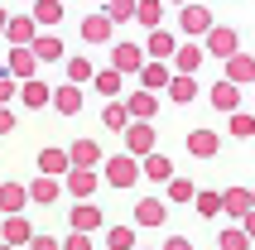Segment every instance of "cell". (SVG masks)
I'll use <instances>...</instances> for the list:
<instances>
[{"label": "cell", "mask_w": 255, "mask_h": 250, "mask_svg": "<svg viewBox=\"0 0 255 250\" xmlns=\"http://www.w3.org/2000/svg\"><path fill=\"white\" fill-rule=\"evenodd\" d=\"M126 144H130V154H154V130L149 125H126Z\"/></svg>", "instance_id": "7"}, {"label": "cell", "mask_w": 255, "mask_h": 250, "mask_svg": "<svg viewBox=\"0 0 255 250\" xmlns=\"http://www.w3.org/2000/svg\"><path fill=\"white\" fill-rule=\"evenodd\" d=\"M111 63H116V72H135V68H144V63H140V48H135V43H121V48L111 53Z\"/></svg>", "instance_id": "15"}, {"label": "cell", "mask_w": 255, "mask_h": 250, "mask_svg": "<svg viewBox=\"0 0 255 250\" xmlns=\"http://www.w3.org/2000/svg\"><path fill=\"white\" fill-rule=\"evenodd\" d=\"M212 106L217 111H236V82H217L212 87Z\"/></svg>", "instance_id": "24"}, {"label": "cell", "mask_w": 255, "mask_h": 250, "mask_svg": "<svg viewBox=\"0 0 255 250\" xmlns=\"http://www.w3.org/2000/svg\"><path fill=\"white\" fill-rule=\"evenodd\" d=\"M24 202H29V188H19V183H0V212H5V217L24 212Z\"/></svg>", "instance_id": "4"}, {"label": "cell", "mask_w": 255, "mask_h": 250, "mask_svg": "<svg viewBox=\"0 0 255 250\" xmlns=\"http://www.w3.org/2000/svg\"><path fill=\"white\" fill-rule=\"evenodd\" d=\"M169 97H173V101H193V97H198V82H193L188 72H178V77L169 82Z\"/></svg>", "instance_id": "23"}, {"label": "cell", "mask_w": 255, "mask_h": 250, "mask_svg": "<svg viewBox=\"0 0 255 250\" xmlns=\"http://www.w3.org/2000/svg\"><path fill=\"white\" fill-rule=\"evenodd\" d=\"M68 159H72V168H92V164L101 159V149L92 144V139H77V144L68 149Z\"/></svg>", "instance_id": "12"}, {"label": "cell", "mask_w": 255, "mask_h": 250, "mask_svg": "<svg viewBox=\"0 0 255 250\" xmlns=\"http://www.w3.org/2000/svg\"><path fill=\"white\" fill-rule=\"evenodd\" d=\"M53 106L63 116H77V111H82V92H77V87H58V92H53Z\"/></svg>", "instance_id": "14"}, {"label": "cell", "mask_w": 255, "mask_h": 250, "mask_svg": "<svg viewBox=\"0 0 255 250\" xmlns=\"http://www.w3.org/2000/svg\"><path fill=\"white\" fill-rule=\"evenodd\" d=\"M82 39L87 43H106L111 39V14H87L82 19Z\"/></svg>", "instance_id": "6"}, {"label": "cell", "mask_w": 255, "mask_h": 250, "mask_svg": "<svg viewBox=\"0 0 255 250\" xmlns=\"http://www.w3.org/2000/svg\"><path fill=\"white\" fill-rule=\"evenodd\" d=\"M58 197V183L48 178V173H43L39 183H29V202H43V207H48V202H53Z\"/></svg>", "instance_id": "21"}, {"label": "cell", "mask_w": 255, "mask_h": 250, "mask_svg": "<svg viewBox=\"0 0 255 250\" xmlns=\"http://www.w3.org/2000/svg\"><path fill=\"white\" fill-rule=\"evenodd\" d=\"M92 188H97V173L92 168H72L68 173V193L72 197H92Z\"/></svg>", "instance_id": "11"}, {"label": "cell", "mask_w": 255, "mask_h": 250, "mask_svg": "<svg viewBox=\"0 0 255 250\" xmlns=\"http://www.w3.org/2000/svg\"><path fill=\"white\" fill-rule=\"evenodd\" d=\"M207 53L231 58V53H236V34H231V29H207Z\"/></svg>", "instance_id": "8"}, {"label": "cell", "mask_w": 255, "mask_h": 250, "mask_svg": "<svg viewBox=\"0 0 255 250\" xmlns=\"http://www.w3.org/2000/svg\"><path fill=\"white\" fill-rule=\"evenodd\" d=\"M251 212H255V193H251Z\"/></svg>", "instance_id": "49"}, {"label": "cell", "mask_w": 255, "mask_h": 250, "mask_svg": "<svg viewBox=\"0 0 255 250\" xmlns=\"http://www.w3.org/2000/svg\"><path fill=\"white\" fill-rule=\"evenodd\" d=\"M227 82H255V63L246 53H231L227 58Z\"/></svg>", "instance_id": "9"}, {"label": "cell", "mask_w": 255, "mask_h": 250, "mask_svg": "<svg viewBox=\"0 0 255 250\" xmlns=\"http://www.w3.org/2000/svg\"><path fill=\"white\" fill-rule=\"evenodd\" d=\"M10 130H14V116L5 111V106H0V135H10Z\"/></svg>", "instance_id": "44"}, {"label": "cell", "mask_w": 255, "mask_h": 250, "mask_svg": "<svg viewBox=\"0 0 255 250\" xmlns=\"http://www.w3.org/2000/svg\"><path fill=\"white\" fill-rule=\"evenodd\" d=\"M159 14H164V0H140V5H135V19L149 24V29H159Z\"/></svg>", "instance_id": "22"}, {"label": "cell", "mask_w": 255, "mask_h": 250, "mask_svg": "<svg viewBox=\"0 0 255 250\" xmlns=\"http://www.w3.org/2000/svg\"><path fill=\"white\" fill-rule=\"evenodd\" d=\"M169 159H164V154H149V159H144V173H149V178H169Z\"/></svg>", "instance_id": "32"}, {"label": "cell", "mask_w": 255, "mask_h": 250, "mask_svg": "<svg viewBox=\"0 0 255 250\" xmlns=\"http://www.w3.org/2000/svg\"><path fill=\"white\" fill-rule=\"evenodd\" d=\"M29 48H34V58H48V63H53V58H63V39H53V34H39Z\"/></svg>", "instance_id": "20"}, {"label": "cell", "mask_w": 255, "mask_h": 250, "mask_svg": "<svg viewBox=\"0 0 255 250\" xmlns=\"http://www.w3.org/2000/svg\"><path fill=\"white\" fill-rule=\"evenodd\" d=\"M169 197H173V202H188V197H198V193H193V183L178 178V183H169Z\"/></svg>", "instance_id": "40"}, {"label": "cell", "mask_w": 255, "mask_h": 250, "mask_svg": "<svg viewBox=\"0 0 255 250\" xmlns=\"http://www.w3.org/2000/svg\"><path fill=\"white\" fill-rule=\"evenodd\" d=\"M246 246H251L246 231H222V250H246Z\"/></svg>", "instance_id": "39"}, {"label": "cell", "mask_w": 255, "mask_h": 250, "mask_svg": "<svg viewBox=\"0 0 255 250\" xmlns=\"http://www.w3.org/2000/svg\"><path fill=\"white\" fill-rule=\"evenodd\" d=\"M68 77H72V87L87 82V77H92V63H87V58H68Z\"/></svg>", "instance_id": "33"}, {"label": "cell", "mask_w": 255, "mask_h": 250, "mask_svg": "<svg viewBox=\"0 0 255 250\" xmlns=\"http://www.w3.org/2000/svg\"><path fill=\"white\" fill-rule=\"evenodd\" d=\"M34 63H39V58H34V48H10V77H19V82H29V77H34Z\"/></svg>", "instance_id": "5"}, {"label": "cell", "mask_w": 255, "mask_h": 250, "mask_svg": "<svg viewBox=\"0 0 255 250\" xmlns=\"http://www.w3.org/2000/svg\"><path fill=\"white\" fill-rule=\"evenodd\" d=\"M126 111L140 116V121H149V116H154V97H149V92H135V97L126 101Z\"/></svg>", "instance_id": "27"}, {"label": "cell", "mask_w": 255, "mask_h": 250, "mask_svg": "<svg viewBox=\"0 0 255 250\" xmlns=\"http://www.w3.org/2000/svg\"><path fill=\"white\" fill-rule=\"evenodd\" d=\"M222 207H227L231 217H251V193H246V188H231V193H222Z\"/></svg>", "instance_id": "18"}, {"label": "cell", "mask_w": 255, "mask_h": 250, "mask_svg": "<svg viewBox=\"0 0 255 250\" xmlns=\"http://www.w3.org/2000/svg\"><path fill=\"white\" fill-rule=\"evenodd\" d=\"M5 34H10L14 48H29V43L39 39V34H34V14H14L10 24H5Z\"/></svg>", "instance_id": "2"}, {"label": "cell", "mask_w": 255, "mask_h": 250, "mask_svg": "<svg viewBox=\"0 0 255 250\" xmlns=\"http://www.w3.org/2000/svg\"><path fill=\"white\" fill-rule=\"evenodd\" d=\"M19 101H24L29 111H39V106H48V87H43L39 77H29V82L19 87Z\"/></svg>", "instance_id": "10"}, {"label": "cell", "mask_w": 255, "mask_h": 250, "mask_svg": "<svg viewBox=\"0 0 255 250\" xmlns=\"http://www.w3.org/2000/svg\"><path fill=\"white\" fill-rule=\"evenodd\" d=\"M63 250H92V241H87V231H72V236L63 241Z\"/></svg>", "instance_id": "41"}, {"label": "cell", "mask_w": 255, "mask_h": 250, "mask_svg": "<svg viewBox=\"0 0 255 250\" xmlns=\"http://www.w3.org/2000/svg\"><path fill=\"white\" fill-rule=\"evenodd\" d=\"M164 250H193V246H188V241H169Z\"/></svg>", "instance_id": "45"}, {"label": "cell", "mask_w": 255, "mask_h": 250, "mask_svg": "<svg viewBox=\"0 0 255 250\" xmlns=\"http://www.w3.org/2000/svg\"><path fill=\"white\" fill-rule=\"evenodd\" d=\"M183 29L188 34H207V29H212V14L202 10V5H188L183 10Z\"/></svg>", "instance_id": "16"}, {"label": "cell", "mask_w": 255, "mask_h": 250, "mask_svg": "<svg viewBox=\"0 0 255 250\" xmlns=\"http://www.w3.org/2000/svg\"><path fill=\"white\" fill-rule=\"evenodd\" d=\"M97 226H101L97 207H72V231H97Z\"/></svg>", "instance_id": "25"}, {"label": "cell", "mask_w": 255, "mask_h": 250, "mask_svg": "<svg viewBox=\"0 0 255 250\" xmlns=\"http://www.w3.org/2000/svg\"><path fill=\"white\" fill-rule=\"evenodd\" d=\"M63 19V0H34V24H58Z\"/></svg>", "instance_id": "19"}, {"label": "cell", "mask_w": 255, "mask_h": 250, "mask_svg": "<svg viewBox=\"0 0 255 250\" xmlns=\"http://www.w3.org/2000/svg\"><path fill=\"white\" fill-rule=\"evenodd\" d=\"M135 5H140V0H111V5H106L111 24H116V19H130V14H135Z\"/></svg>", "instance_id": "34"}, {"label": "cell", "mask_w": 255, "mask_h": 250, "mask_svg": "<svg viewBox=\"0 0 255 250\" xmlns=\"http://www.w3.org/2000/svg\"><path fill=\"white\" fill-rule=\"evenodd\" d=\"M97 92H106V97H116V92H121V72H97Z\"/></svg>", "instance_id": "36"}, {"label": "cell", "mask_w": 255, "mask_h": 250, "mask_svg": "<svg viewBox=\"0 0 255 250\" xmlns=\"http://www.w3.org/2000/svg\"><path fill=\"white\" fill-rule=\"evenodd\" d=\"M14 92H19V87H14V77H10V72H0V106H5Z\"/></svg>", "instance_id": "42"}, {"label": "cell", "mask_w": 255, "mask_h": 250, "mask_svg": "<svg viewBox=\"0 0 255 250\" xmlns=\"http://www.w3.org/2000/svg\"><path fill=\"white\" fill-rule=\"evenodd\" d=\"M0 250H19V246H0Z\"/></svg>", "instance_id": "48"}, {"label": "cell", "mask_w": 255, "mask_h": 250, "mask_svg": "<svg viewBox=\"0 0 255 250\" xmlns=\"http://www.w3.org/2000/svg\"><path fill=\"white\" fill-rule=\"evenodd\" d=\"M106 178H111L116 188H130V183L140 178V168H135V159H130V154H116L111 164H106Z\"/></svg>", "instance_id": "1"}, {"label": "cell", "mask_w": 255, "mask_h": 250, "mask_svg": "<svg viewBox=\"0 0 255 250\" xmlns=\"http://www.w3.org/2000/svg\"><path fill=\"white\" fill-rule=\"evenodd\" d=\"M5 24H10V14H5V10H0V34H5Z\"/></svg>", "instance_id": "47"}, {"label": "cell", "mask_w": 255, "mask_h": 250, "mask_svg": "<svg viewBox=\"0 0 255 250\" xmlns=\"http://www.w3.org/2000/svg\"><path fill=\"white\" fill-rule=\"evenodd\" d=\"M246 236H255V212H251V217H246Z\"/></svg>", "instance_id": "46"}, {"label": "cell", "mask_w": 255, "mask_h": 250, "mask_svg": "<svg viewBox=\"0 0 255 250\" xmlns=\"http://www.w3.org/2000/svg\"><path fill=\"white\" fill-rule=\"evenodd\" d=\"M140 77H144V87H169V72L159 68V63H149V68H140Z\"/></svg>", "instance_id": "37"}, {"label": "cell", "mask_w": 255, "mask_h": 250, "mask_svg": "<svg viewBox=\"0 0 255 250\" xmlns=\"http://www.w3.org/2000/svg\"><path fill=\"white\" fill-rule=\"evenodd\" d=\"M164 212H169L164 202H154V197H144L140 207H135V222H140V226H164Z\"/></svg>", "instance_id": "13"}, {"label": "cell", "mask_w": 255, "mask_h": 250, "mask_svg": "<svg viewBox=\"0 0 255 250\" xmlns=\"http://www.w3.org/2000/svg\"><path fill=\"white\" fill-rule=\"evenodd\" d=\"M29 250H58V241L53 236H34V241H29Z\"/></svg>", "instance_id": "43"}, {"label": "cell", "mask_w": 255, "mask_h": 250, "mask_svg": "<svg viewBox=\"0 0 255 250\" xmlns=\"http://www.w3.org/2000/svg\"><path fill=\"white\" fill-rule=\"evenodd\" d=\"M0 241H5V246H29L34 231H29V222L14 212V217H5V226H0Z\"/></svg>", "instance_id": "3"}, {"label": "cell", "mask_w": 255, "mask_h": 250, "mask_svg": "<svg viewBox=\"0 0 255 250\" xmlns=\"http://www.w3.org/2000/svg\"><path fill=\"white\" fill-rule=\"evenodd\" d=\"M106 246H111V250H130V246H135V231H130V226H111Z\"/></svg>", "instance_id": "28"}, {"label": "cell", "mask_w": 255, "mask_h": 250, "mask_svg": "<svg viewBox=\"0 0 255 250\" xmlns=\"http://www.w3.org/2000/svg\"><path fill=\"white\" fill-rule=\"evenodd\" d=\"M231 135H236V139H251L255 135V121L246 111H236V116H231Z\"/></svg>", "instance_id": "31"}, {"label": "cell", "mask_w": 255, "mask_h": 250, "mask_svg": "<svg viewBox=\"0 0 255 250\" xmlns=\"http://www.w3.org/2000/svg\"><path fill=\"white\" fill-rule=\"evenodd\" d=\"M188 149L207 159V154H217V135H212V130H193V135H188Z\"/></svg>", "instance_id": "26"}, {"label": "cell", "mask_w": 255, "mask_h": 250, "mask_svg": "<svg viewBox=\"0 0 255 250\" xmlns=\"http://www.w3.org/2000/svg\"><path fill=\"white\" fill-rule=\"evenodd\" d=\"M101 121L111 125V130H126V121H130V111H126V106H116V101H111V106H106V111H101Z\"/></svg>", "instance_id": "30"}, {"label": "cell", "mask_w": 255, "mask_h": 250, "mask_svg": "<svg viewBox=\"0 0 255 250\" xmlns=\"http://www.w3.org/2000/svg\"><path fill=\"white\" fill-rule=\"evenodd\" d=\"M149 53H154V58H169V53H173V39L164 34V29H154V34H149Z\"/></svg>", "instance_id": "29"}, {"label": "cell", "mask_w": 255, "mask_h": 250, "mask_svg": "<svg viewBox=\"0 0 255 250\" xmlns=\"http://www.w3.org/2000/svg\"><path fill=\"white\" fill-rule=\"evenodd\" d=\"M39 168L48 173V178H53V173H68V168H72V159H68L63 149H43V154H39Z\"/></svg>", "instance_id": "17"}, {"label": "cell", "mask_w": 255, "mask_h": 250, "mask_svg": "<svg viewBox=\"0 0 255 250\" xmlns=\"http://www.w3.org/2000/svg\"><path fill=\"white\" fill-rule=\"evenodd\" d=\"M202 63V48H178V72H188L193 77V68Z\"/></svg>", "instance_id": "35"}, {"label": "cell", "mask_w": 255, "mask_h": 250, "mask_svg": "<svg viewBox=\"0 0 255 250\" xmlns=\"http://www.w3.org/2000/svg\"><path fill=\"white\" fill-rule=\"evenodd\" d=\"M198 212L202 217H217L222 212V193H198Z\"/></svg>", "instance_id": "38"}]
</instances>
